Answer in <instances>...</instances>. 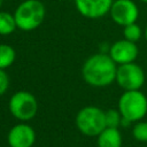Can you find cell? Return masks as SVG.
<instances>
[{"label":"cell","instance_id":"cell-1","mask_svg":"<svg viewBox=\"0 0 147 147\" xmlns=\"http://www.w3.org/2000/svg\"><path fill=\"white\" fill-rule=\"evenodd\" d=\"M117 64L109 54L96 53L86 59L82 67L84 82L93 87H106L111 85L116 79Z\"/></svg>","mask_w":147,"mask_h":147},{"label":"cell","instance_id":"cell-2","mask_svg":"<svg viewBox=\"0 0 147 147\" xmlns=\"http://www.w3.org/2000/svg\"><path fill=\"white\" fill-rule=\"evenodd\" d=\"M46 15L45 5L40 0H24L14 11L17 29L29 32L38 29Z\"/></svg>","mask_w":147,"mask_h":147},{"label":"cell","instance_id":"cell-3","mask_svg":"<svg viewBox=\"0 0 147 147\" xmlns=\"http://www.w3.org/2000/svg\"><path fill=\"white\" fill-rule=\"evenodd\" d=\"M117 109L130 123L142 121L147 114V96L140 90L124 91L118 99Z\"/></svg>","mask_w":147,"mask_h":147},{"label":"cell","instance_id":"cell-4","mask_svg":"<svg viewBox=\"0 0 147 147\" xmlns=\"http://www.w3.org/2000/svg\"><path fill=\"white\" fill-rule=\"evenodd\" d=\"M75 123L78 131L87 137H98L107 127L105 111L96 106L83 107L77 113Z\"/></svg>","mask_w":147,"mask_h":147},{"label":"cell","instance_id":"cell-5","mask_svg":"<svg viewBox=\"0 0 147 147\" xmlns=\"http://www.w3.org/2000/svg\"><path fill=\"white\" fill-rule=\"evenodd\" d=\"M8 109L11 116L16 119L29 122L37 115L38 101L32 93L28 91H17L10 96Z\"/></svg>","mask_w":147,"mask_h":147},{"label":"cell","instance_id":"cell-6","mask_svg":"<svg viewBox=\"0 0 147 147\" xmlns=\"http://www.w3.org/2000/svg\"><path fill=\"white\" fill-rule=\"evenodd\" d=\"M115 82L124 91L140 90L145 84V72L136 62L117 65Z\"/></svg>","mask_w":147,"mask_h":147},{"label":"cell","instance_id":"cell-7","mask_svg":"<svg viewBox=\"0 0 147 147\" xmlns=\"http://www.w3.org/2000/svg\"><path fill=\"white\" fill-rule=\"evenodd\" d=\"M109 15L117 25L125 26L134 23L139 16V9L133 0H114Z\"/></svg>","mask_w":147,"mask_h":147},{"label":"cell","instance_id":"cell-8","mask_svg":"<svg viewBox=\"0 0 147 147\" xmlns=\"http://www.w3.org/2000/svg\"><path fill=\"white\" fill-rule=\"evenodd\" d=\"M108 54L113 59V61L117 65H119V64L134 62L136 59L138 57L139 49L136 42L129 41L126 39H121L110 45Z\"/></svg>","mask_w":147,"mask_h":147},{"label":"cell","instance_id":"cell-9","mask_svg":"<svg viewBox=\"0 0 147 147\" xmlns=\"http://www.w3.org/2000/svg\"><path fill=\"white\" fill-rule=\"evenodd\" d=\"M36 141L34 129L25 122L14 125L7 134L9 147H32Z\"/></svg>","mask_w":147,"mask_h":147},{"label":"cell","instance_id":"cell-10","mask_svg":"<svg viewBox=\"0 0 147 147\" xmlns=\"http://www.w3.org/2000/svg\"><path fill=\"white\" fill-rule=\"evenodd\" d=\"M114 0H75L77 11L91 20L101 18L109 14Z\"/></svg>","mask_w":147,"mask_h":147},{"label":"cell","instance_id":"cell-11","mask_svg":"<svg viewBox=\"0 0 147 147\" xmlns=\"http://www.w3.org/2000/svg\"><path fill=\"white\" fill-rule=\"evenodd\" d=\"M98 147H122L123 138L117 127H106L98 137Z\"/></svg>","mask_w":147,"mask_h":147},{"label":"cell","instance_id":"cell-12","mask_svg":"<svg viewBox=\"0 0 147 147\" xmlns=\"http://www.w3.org/2000/svg\"><path fill=\"white\" fill-rule=\"evenodd\" d=\"M17 29L14 14L0 10V36L11 34Z\"/></svg>","mask_w":147,"mask_h":147},{"label":"cell","instance_id":"cell-13","mask_svg":"<svg viewBox=\"0 0 147 147\" xmlns=\"http://www.w3.org/2000/svg\"><path fill=\"white\" fill-rule=\"evenodd\" d=\"M16 60L15 49L8 44H0V69L6 70L11 67Z\"/></svg>","mask_w":147,"mask_h":147},{"label":"cell","instance_id":"cell-14","mask_svg":"<svg viewBox=\"0 0 147 147\" xmlns=\"http://www.w3.org/2000/svg\"><path fill=\"white\" fill-rule=\"evenodd\" d=\"M123 36H124V39L132 42H137L142 36V30L140 25L137 22H134L123 26Z\"/></svg>","mask_w":147,"mask_h":147},{"label":"cell","instance_id":"cell-15","mask_svg":"<svg viewBox=\"0 0 147 147\" xmlns=\"http://www.w3.org/2000/svg\"><path fill=\"white\" fill-rule=\"evenodd\" d=\"M106 126L107 127H119L122 122V115L118 109H108L105 111Z\"/></svg>","mask_w":147,"mask_h":147},{"label":"cell","instance_id":"cell-16","mask_svg":"<svg viewBox=\"0 0 147 147\" xmlns=\"http://www.w3.org/2000/svg\"><path fill=\"white\" fill-rule=\"evenodd\" d=\"M132 136L137 141L147 142V122H136V124L132 127Z\"/></svg>","mask_w":147,"mask_h":147},{"label":"cell","instance_id":"cell-17","mask_svg":"<svg viewBox=\"0 0 147 147\" xmlns=\"http://www.w3.org/2000/svg\"><path fill=\"white\" fill-rule=\"evenodd\" d=\"M9 84H10V79L8 74L6 72V70L0 69V96H2L8 91Z\"/></svg>","mask_w":147,"mask_h":147},{"label":"cell","instance_id":"cell-18","mask_svg":"<svg viewBox=\"0 0 147 147\" xmlns=\"http://www.w3.org/2000/svg\"><path fill=\"white\" fill-rule=\"evenodd\" d=\"M144 36H145V39H146V41H147V26H146V29H145V32H144Z\"/></svg>","mask_w":147,"mask_h":147},{"label":"cell","instance_id":"cell-19","mask_svg":"<svg viewBox=\"0 0 147 147\" xmlns=\"http://www.w3.org/2000/svg\"><path fill=\"white\" fill-rule=\"evenodd\" d=\"M3 2H5V0H0V9H1V7H2Z\"/></svg>","mask_w":147,"mask_h":147},{"label":"cell","instance_id":"cell-20","mask_svg":"<svg viewBox=\"0 0 147 147\" xmlns=\"http://www.w3.org/2000/svg\"><path fill=\"white\" fill-rule=\"evenodd\" d=\"M141 2H145V3H147V0H140Z\"/></svg>","mask_w":147,"mask_h":147}]
</instances>
